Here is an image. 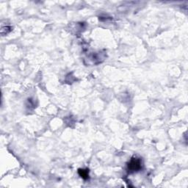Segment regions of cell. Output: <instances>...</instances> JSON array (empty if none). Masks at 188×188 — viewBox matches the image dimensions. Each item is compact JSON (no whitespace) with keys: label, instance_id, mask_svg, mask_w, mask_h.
<instances>
[{"label":"cell","instance_id":"1","mask_svg":"<svg viewBox=\"0 0 188 188\" xmlns=\"http://www.w3.org/2000/svg\"><path fill=\"white\" fill-rule=\"evenodd\" d=\"M128 168L131 171H137L141 168L140 160L137 158H133L128 164Z\"/></svg>","mask_w":188,"mask_h":188},{"label":"cell","instance_id":"2","mask_svg":"<svg viewBox=\"0 0 188 188\" xmlns=\"http://www.w3.org/2000/svg\"><path fill=\"white\" fill-rule=\"evenodd\" d=\"M79 174L84 179H87L88 178V176H89V175H88V170H85V169H79Z\"/></svg>","mask_w":188,"mask_h":188}]
</instances>
